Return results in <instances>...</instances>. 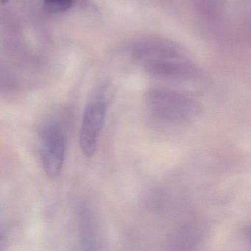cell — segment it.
Masks as SVG:
<instances>
[{"label":"cell","instance_id":"obj_1","mask_svg":"<svg viewBox=\"0 0 251 251\" xmlns=\"http://www.w3.org/2000/svg\"><path fill=\"white\" fill-rule=\"evenodd\" d=\"M134 57L153 77L169 81L194 78L197 69L175 48L166 44H144L134 50Z\"/></svg>","mask_w":251,"mask_h":251},{"label":"cell","instance_id":"obj_2","mask_svg":"<svg viewBox=\"0 0 251 251\" xmlns=\"http://www.w3.org/2000/svg\"><path fill=\"white\" fill-rule=\"evenodd\" d=\"M144 101L150 114L166 123H189L198 118L202 111L201 104L195 99L168 88H150Z\"/></svg>","mask_w":251,"mask_h":251},{"label":"cell","instance_id":"obj_3","mask_svg":"<svg viewBox=\"0 0 251 251\" xmlns=\"http://www.w3.org/2000/svg\"><path fill=\"white\" fill-rule=\"evenodd\" d=\"M107 98L98 93L87 104L83 113L79 132L81 151L87 157L95 154L99 139L106 121Z\"/></svg>","mask_w":251,"mask_h":251},{"label":"cell","instance_id":"obj_4","mask_svg":"<svg viewBox=\"0 0 251 251\" xmlns=\"http://www.w3.org/2000/svg\"><path fill=\"white\" fill-rule=\"evenodd\" d=\"M40 154L46 175L56 178L61 174L66 153V139L57 124L44 126L40 132Z\"/></svg>","mask_w":251,"mask_h":251},{"label":"cell","instance_id":"obj_5","mask_svg":"<svg viewBox=\"0 0 251 251\" xmlns=\"http://www.w3.org/2000/svg\"><path fill=\"white\" fill-rule=\"evenodd\" d=\"M198 226L195 224L187 225L183 228L177 238L178 249L181 251H189L196 244L199 237Z\"/></svg>","mask_w":251,"mask_h":251},{"label":"cell","instance_id":"obj_6","mask_svg":"<svg viewBox=\"0 0 251 251\" xmlns=\"http://www.w3.org/2000/svg\"><path fill=\"white\" fill-rule=\"evenodd\" d=\"M73 0H44V4L49 11L60 13L66 11L72 6Z\"/></svg>","mask_w":251,"mask_h":251},{"label":"cell","instance_id":"obj_7","mask_svg":"<svg viewBox=\"0 0 251 251\" xmlns=\"http://www.w3.org/2000/svg\"><path fill=\"white\" fill-rule=\"evenodd\" d=\"M245 238L251 245V225L247 226L244 229Z\"/></svg>","mask_w":251,"mask_h":251},{"label":"cell","instance_id":"obj_8","mask_svg":"<svg viewBox=\"0 0 251 251\" xmlns=\"http://www.w3.org/2000/svg\"><path fill=\"white\" fill-rule=\"evenodd\" d=\"M9 0H1V4H4V3L7 2Z\"/></svg>","mask_w":251,"mask_h":251}]
</instances>
